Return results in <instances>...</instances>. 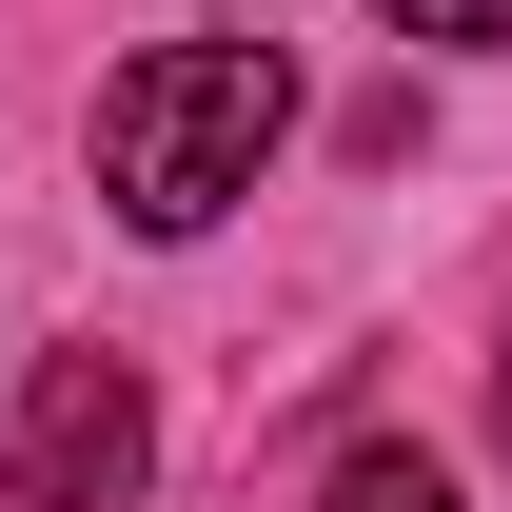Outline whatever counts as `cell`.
Returning <instances> with one entry per match:
<instances>
[{
    "instance_id": "cell-3",
    "label": "cell",
    "mask_w": 512,
    "mask_h": 512,
    "mask_svg": "<svg viewBox=\"0 0 512 512\" xmlns=\"http://www.w3.org/2000/svg\"><path fill=\"white\" fill-rule=\"evenodd\" d=\"M335 512H453V473L414 434H375V453H335Z\"/></svg>"
},
{
    "instance_id": "cell-1",
    "label": "cell",
    "mask_w": 512,
    "mask_h": 512,
    "mask_svg": "<svg viewBox=\"0 0 512 512\" xmlns=\"http://www.w3.org/2000/svg\"><path fill=\"white\" fill-rule=\"evenodd\" d=\"M276 138H296V60H276V40H158V60L99 79V197H119L138 237L237 217Z\"/></svg>"
},
{
    "instance_id": "cell-2",
    "label": "cell",
    "mask_w": 512,
    "mask_h": 512,
    "mask_svg": "<svg viewBox=\"0 0 512 512\" xmlns=\"http://www.w3.org/2000/svg\"><path fill=\"white\" fill-rule=\"evenodd\" d=\"M158 473V394L138 355H60V375L20 394V512H119Z\"/></svg>"
},
{
    "instance_id": "cell-4",
    "label": "cell",
    "mask_w": 512,
    "mask_h": 512,
    "mask_svg": "<svg viewBox=\"0 0 512 512\" xmlns=\"http://www.w3.org/2000/svg\"><path fill=\"white\" fill-rule=\"evenodd\" d=\"M394 40H512V0H375Z\"/></svg>"
}]
</instances>
